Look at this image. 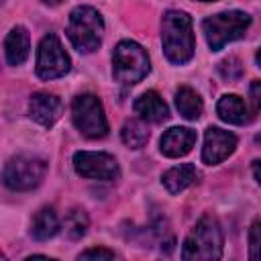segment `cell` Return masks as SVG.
<instances>
[{
  "instance_id": "6da1fadb",
  "label": "cell",
  "mask_w": 261,
  "mask_h": 261,
  "mask_svg": "<svg viewBox=\"0 0 261 261\" xmlns=\"http://www.w3.org/2000/svg\"><path fill=\"white\" fill-rule=\"evenodd\" d=\"M161 43H163L165 57L171 63L175 65L188 63L196 47L190 14L181 10H167L161 22Z\"/></svg>"
},
{
  "instance_id": "7a4b0ae2",
  "label": "cell",
  "mask_w": 261,
  "mask_h": 261,
  "mask_svg": "<svg viewBox=\"0 0 261 261\" xmlns=\"http://www.w3.org/2000/svg\"><path fill=\"white\" fill-rule=\"evenodd\" d=\"M104 33V20L92 6H77L67 20V37L80 53H92L100 47Z\"/></svg>"
},
{
  "instance_id": "3957f363",
  "label": "cell",
  "mask_w": 261,
  "mask_h": 261,
  "mask_svg": "<svg viewBox=\"0 0 261 261\" xmlns=\"http://www.w3.org/2000/svg\"><path fill=\"white\" fill-rule=\"evenodd\" d=\"M251 24V16L243 10H226L212 14L202 20V31L206 35L208 47L212 51H220L224 45L241 39Z\"/></svg>"
},
{
  "instance_id": "277c9868",
  "label": "cell",
  "mask_w": 261,
  "mask_h": 261,
  "mask_svg": "<svg viewBox=\"0 0 261 261\" xmlns=\"http://www.w3.org/2000/svg\"><path fill=\"white\" fill-rule=\"evenodd\" d=\"M149 55L147 51L135 43V41H120L112 53V73L114 80L133 86L139 84L147 73H149Z\"/></svg>"
},
{
  "instance_id": "5b68a950",
  "label": "cell",
  "mask_w": 261,
  "mask_h": 261,
  "mask_svg": "<svg viewBox=\"0 0 261 261\" xmlns=\"http://www.w3.org/2000/svg\"><path fill=\"white\" fill-rule=\"evenodd\" d=\"M222 255V230L212 216H202L188 234L181 257L184 259H218Z\"/></svg>"
},
{
  "instance_id": "8992f818",
  "label": "cell",
  "mask_w": 261,
  "mask_h": 261,
  "mask_svg": "<svg viewBox=\"0 0 261 261\" xmlns=\"http://www.w3.org/2000/svg\"><path fill=\"white\" fill-rule=\"evenodd\" d=\"M71 118L75 128L88 139H102L108 135V122L104 116L102 102L98 96L86 92L73 98L71 102Z\"/></svg>"
},
{
  "instance_id": "52a82bcc",
  "label": "cell",
  "mask_w": 261,
  "mask_h": 261,
  "mask_svg": "<svg viewBox=\"0 0 261 261\" xmlns=\"http://www.w3.org/2000/svg\"><path fill=\"white\" fill-rule=\"evenodd\" d=\"M45 171H47V163L43 159L18 155V157L8 159V163L4 165L2 177H4L6 188L14 192H27L41 184V179L45 177Z\"/></svg>"
},
{
  "instance_id": "ba28073f",
  "label": "cell",
  "mask_w": 261,
  "mask_h": 261,
  "mask_svg": "<svg viewBox=\"0 0 261 261\" xmlns=\"http://www.w3.org/2000/svg\"><path fill=\"white\" fill-rule=\"evenodd\" d=\"M69 57L57 35H45L37 49V75L41 80H55L65 75L69 71Z\"/></svg>"
},
{
  "instance_id": "9c48e42d",
  "label": "cell",
  "mask_w": 261,
  "mask_h": 261,
  "mask_svg": "<svg viewBox=\"0 0 261 261\" xmlns=\"http://www.w3.org/2000/svg\"><path fill=\"white\" fill-rule=\"evenodd\" d=\"M73 167L82 177L112 181L118 177V163L110 153L102 151H77L73 155Z\"/></svg>"
},
{
  "instance_id": "30bf717a",
  "label": "cell",
  "mask_w": 261,
  "mask_h": 261,
  "mask_svg": "<svg viewBox=\"0 0 261 261\" xmlns=\"http://www.w3.org/2000/svg\"><path fill=\"white\" fill-rule=\"evenodd\" d=\"M237 147V137L228 130H222L218 126H210L204 137V149H202V161L206 165H216L224 161Z\"/></svg>"
},
{
  "instance_id": "8fae6325",
  "label": "cell",
  "mask_w": 261,
  "mask_h": 261,
  "mask_svg": "<svg viewBox=\"0 0 261 261\" xmlns=\"http://www.w3.org/2000/svg\"><path fill=\"white\" fill-rule=\"evenodd\" d=\"M31 118L43 126H53L61 114V100L49 92H37L29 100Z\"/></svg>"
},
{
  "instance_id": "7c38bea8",
  "label": "cell",
  "mask_w": 261,
  "mask_h": 261,
  "mask_svg": "<svg viewBox=\"0 0 261 261\" xmlns=\"http://www.w3.org/2000/svg\"><path fill=\"white\" fill-rule=\"evenodd\" d=\"M161 153L167 157H184L186 153L192 151L196 145V130L188 126H171L163 133L161 141Z\"/></svg>"
},
{
  "instance_id": "4fadbf2b",
  "label": "cell",
  "mask_w": 261,
  "mask_h": 261,
  "mask_svg": "<svg viewBox=\"0 0 261 261\" xmlns=\"http://www.w3.org/2000/svg\"><path fill=\"white\" fill-rule=\"evenodd\" d=\"M133 108L139 114V118L141 120H147V122H163L169 116L167 104L163 102V98L155 90H149V92L141 94L135 100V106Z\"/></svg>"
},
{
  "instance_id": "5bb4252c",
  "label": "cell",
  "mask_w": 261,
  "mask_h": 261,
  "mask_svg": "<svg viewBox=\"0 0 261 261\" xmlns=\"http://www.w3.org/2000/svg\"><path fill=\"white\" fill-rule=\"evenodd\" d=\"M31 49V41H29V33L24 27H14L6 39H4V55L8 65H20L24 63L27 55Z\"/></svg>"
},
{
  "instance_id": "9a60e30c",
  "label": "cell",
  "mask_w": 261,
  "mask_h": 261,
  "mask_svg": "<svg viewBox=\"0 0 261 261\" xmlns=\"http://www.w3.org/2000/svg\"><path fill=\"white\" fill-rule=\"evenodd\" d=\"M216 112H218L220 120H224L228 124H245V122L251 120L249 110H247V104L237 94L222 96L218 100V104H216Z\"/></svg>"
},
{
  "instance_id": "2e32d148",
  "label": "cell",
  "mask_w": 261,
  "mask_h": 261,
  "mask_svg": "<svg viewBox=\"0 0 261 261\" xmlns=\"http://www.w3.org/2000/svg\"><path fill=\"white\" fill-rule=\"evenodd\" d=\"M198 177V171L192 163H181V165H175L171 169H167L163 173V186L167 188L169 194H179L184 192L188 186H192Z\"/></svg>"
},
{
  "instance_id": "e0dca14e",
  "label": "cell",
  "mask_w": 261,
  "mask_h": 261,
  "mask_svg": "<svg viewBox=\"0 0 261 261\" xmlns=\"http://www.w3.org/2000/svg\"><path fill=\"white\" fill-rule=\"evenodd\" d=\"M57 230H59V220H57V214H55L53 208L45 206V208H41L33 216V228H31V232H33V237L37 241H47V239L55 237Z\"/></svg>"
},
{
  "instance_id": "ac0fdd59",
  "label": "cell",
  "mask_w": 261,
  "mask_h": 261,
  "mask_svg": "<svg viewBox=\"0 0 261 261\" xmlns=\"http://www.w3.org/2000/svg\"><path fill=\"white\" fill-rule=\"evenodd\" d=\"M175 106L179 110V114L188 120H196L200 118L202 110H204V104H202V98L188 86H181L177 92H175Z\"/></svg>"
},
{
  "instance_id": "d6986e66",
  "label": "cell",
  "mask_w": 261,
  "mask_h": 261,
  "mask_svg": "<svg viewBox=\"0 0 261 261\" xmlns=\"http://www.w3.org/2000/svg\"><path fill=\"white\" fill-rule=\"evenodd\" d=\"M120 137H122V141H124L126 147L141 149L149 141V128L141 120H126L124 126H122V130H120Z\"/></svg>"
},
{
  "instance_id": "ffe728a7",
  "label": "cell",
  "mask_w": 261,
  "mask_h": 261,
  "mask_svg": "<svg viewBox=\"0 0 261 261\" xmlns=\"http://www.w3.org/2000/svg\"><path fill=\"white\" fill-rule=\"evenodd\" d=\"M86 230H88V216H86V212L80 210V208L69 210L67 216H65V232H67V237L75 241V239H82L86 234Z\"/></svg>"
},
{
  "instance_id": "44dd1931",
  "label": "cell",
  "mask_w": 261,
  "mask_h": 261,
  "mask_svg": "<svg viewBox=\"0 0 261 261\" xmlns=\"http://www.w3.org/2000/svg\"><path fill=\"white\" fill-rule=\"evenodd\" d=\"M249 257L261 259V220H255L249 228Z\"/></svg>"
},
{
  "instance_id": "7402d4cb",
  "label": "cell",
  "mask_w": 261,
  "mask_h": 261,
  "mask_svg": "<svg viewBox=\"0 0 261 261\" xmlns=\"http://www.w3.org/2000/svg\"><path fill=\"white\" fill-rule=\"evenodd\" d=\"M218 71H220V75H222L224 80H237V77H241V73H243V65H241V61H239L237 57H228V59L220 61Z\"/></svg>"
},
{
  "instance_id": "603a6c76",
  "label": "cell",
  "mask_w": 261,
  "mask_h": 261,
  "mask_svg": "<svg viewBox=\"0 0 261 261\" xmlns=\"http://www.w3.org/2000/svg\"><path fill=\"white\" fill-rule=\"evenodd\" d=\"M80 259H114V251L94 247V249H88V251L80 253Z\"/></svg>"
},
{
  "instance_id": "cb8c5ba5",
  "label": "cell",
  "mask_w": 261,
  "mask_h": 261,
  "mask_svg": "<svg viewBox=\"0 0 261 261\" xmlns=\"http://www.w3.org/2000/svg\"><path fill=\"white\" fill-rule=\"evenodd\" d=\"M249 92H251V98H253L255 106L261 108V82H253L251 88H249Z\"/></svg>"
},
{
  "instance_id": "d4e9b609",
  "label": "cell",
  "mask_w": 261,
  "mask_h": 261,
  "mask_svg": "<svg viewBox=\"0 0 261 261\" xmlns=\"http://www.w3.org/2000/svg\"><path fill=\"white\" fill-rule=\"evenodd\" d=\"M253 175H255V179L261 184V159L253 161Z\"/></svg>"
},
{
  "instance_id": "484cf974",
  "label": "cell",
  "mask_w": 261,
  "mask_h": 261,
  "mask_svg": "<svg viewBox=\"0 0 261 261\" xmlns=\"http://www.w3.org/2000/svg\"><path fill=\"white\" fill-rule=\"evenodd\" d=\"M43 2H45V4H51V6H55V4H59L61 0H43Z\"/></svg>"
},
{
  "instance_id": "4316f807",
  "label": "cell",
  "mask_w": 261,
  "mask_h": 261,
  "mask_svg": "<svg viewBox=\"0 0 261 261\" xmlns=\"http://www.w3.org/2000/svg\"><path fill=\"white\" fill-rule=\"evenodd\" d=\"M257 63H259V67H261V49L257 51Z\"/></svg>"
},
{
  "instance_id": "83f0119b",
  "label": "cell",
  "mask_w": 261,
  "mask_h": 261,
  "mask_svg": "<svg viewBox=\"0 0 261 261\" xmlns=\"http://www.w3.org/2000/svg\"><path fill=\"white\" fill-rule=\"evenodd\" d=\"M200 2H216V0H200Z\"/></svg>"
},
{
  "instance_id": "f1b7e54d",
  "label": "cell",
  "mask_w": 261,
  "mask_h": 261,
  "mask_svg": "<svg viewBox=\"0 0 261 261\" xmlns=\"http://www.w3.org/2000/svg\"><path fill=\"white\" fill-rule=\"evenodd\" d=\"M257 141H259V143H261V135H257Z\"/></svg>"
}]
</instances>
